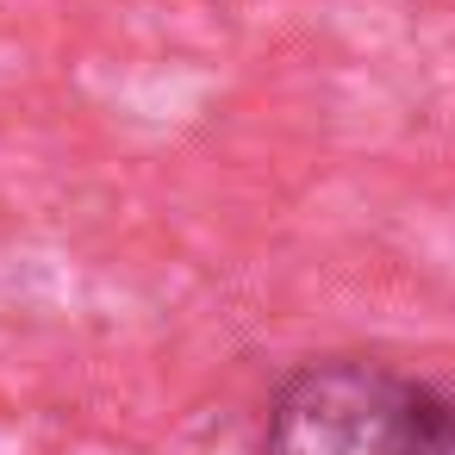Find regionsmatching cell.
<instances>
[{
	"label": "cell",
	"mask_w": 455,
	"mask_h": 455,
	"mask_svg": "<svg viewBox=\"0 0 455 455\" xmlns=\"http://www.w3.org/2000/svg\"><path fill=\"white\" fill-rule=\"evenodd\" d=\"M256 455H455V387L380 355H312L275 380Z\"/></svg>",
	"instance_id": "cell-1"
}]
</instances>
